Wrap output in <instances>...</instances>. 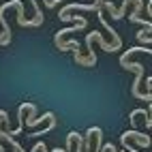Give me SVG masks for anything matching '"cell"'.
Here are the masks:
<instances>
[{"label":"cell","instance_id":"cell-1","mask_svg":"<svg viewBox=\"0 0 152 152\" xmlns=\"http://www.w3.org/2000/svg\"><path fill=\"white\" fill-rule=\"evenodd\" d=\"M120 66L126 69V71H133L135 73V82H133V96L135 99H141V101H148L152 103V92H141L139 86H141V79H144V64L141 62H131V60H120Z\"/></svg>","mask_w":152,"mask_h":152},{"label":"cell","instance_id":"cell-2","mask_svg":"<svg viewBox=\"0 0 152 152\" xmlns=\"http://www.w3.org/2000/svg\"><path fill=\"white\" fill-rule=\"evenodd\" d=\"M32 9H34V17H32V19L17 17V24L22 26V28H37V26L43 24V13H41V9H39V2H37V0H32Z\"/></svg>","mask_w":152,"mask_h":152},{"label":"cell","instance_id":"cell-3","mask_svg":"<svg viewBox=\"0 0 152 152\" xmlns=\"http://www.w3.org/2000/svg\"><path fill=\"white\" fill-rule=\"evenodd\" d=\"M120 139H135V144H137V146H144V148L150 146V135L141 133V131H137V129H129V131H124V133L120 135Z\"/></svg>","mask_w":152,"mask_h":152},{"label":"cell","instance_id":"cell-4","mask_svg":"<svg viewBox=\"0 0 152 152\" xmlns=\"http://www.w3.org/2000/svg\"><path fill=\"white\" fill-rule=\"evenodd\" d=\"M4 116H9V114H7L4 109H0V122H2V118H4ZM0 139H2V141H7V144L11 146V148H15V152H26V150H24L22 146H19L15 139H13V135H9L7 131H2V129H0Z\"/></svg>","mask_w":152,"mask_h":152},{"label":"cell","instance_id":"cell-5","mask_svg":"<svg viewBox=\"0 0 152 152\" xmlns=\"http://www.w3.org/2000/svg\"><path fill=\"white\" fill-rule=\"evenodd\" d=\"M52 116H54V111H47V114H43L41 118H37V116H34V118H28L26 122H24V126H39L41 122H47Z\"/></svg>","mask_w":152,"mask_h":152},{"label":"cell","instance_id":"cell-6","mask_svg":"<svg viewBox=\"0 0 152 152\" xmlns=\"http://www.w3.org/2000/svg\"><path fill=\"white\" fill-rule=\"evenodd\" d=\"M131 2H133V0H122V7H120V9H116V11H114L111 19H122V17H124V13H126V7H129Z\"/></svg>","mask_w":152,"mask_h":152},{"label":"cell","instance_id":"cell-7","mask_svg":"<svg viewBox=\"0 0 152 152\" xmlns=\"http://www.w3.org/2000/svg\"><path fill=\"white\" fill-rule=\"evenodd\" d=\"M137 41H144L148 47H150V28H146V32H144V28L137 32Z\"/></svg>","mask_w":152,"mask_h":152},{"label":"cell","instance_id":"cell-8","mask_svg":"<svg viewBox=\"0 0 152 152\" xmlns=\"http://www.w3.org/2000/svg\"><path fill=\"white\" fill-rule=\"evenodd\" d=\"M120 144H122V148H124L126 152H139V150H137V148H135L133 144H129L126 139H120Z\"/></svg>","mask_w":152,"mask_h":152},{"label":"cell","instance_id":"cell-9","mask_svg":"<svg viewBox=\"0 0 152 152\" xmlns=\"http://www.w3.org/2000/svg\"><path fill=\"white\" fill-rule=\"evenodd\" d=\"M58 2H62V0H49V2H45V7H49V9H54Z\"/></svg>","mask_w":152,"mask_h":152}]
</instances>
